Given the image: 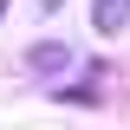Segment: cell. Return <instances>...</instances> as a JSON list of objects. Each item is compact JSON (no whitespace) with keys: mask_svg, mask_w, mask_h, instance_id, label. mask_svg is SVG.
<instances>
[{"mask_svg":"<svg viewBox=\"0 0 130 130\" xmlns=\"http://www.w3.org/2000/svg\"><path fill=\"white\" fill-rule=\"evenodd\" d=\"M26 65H32V72H72V65H78V52H72V46H32Z\"/></svg>","mask_w":130,"mask_h":130,"instance_id":"obj_2","label":"cell"},{"mask_svg":"<svg viewBox=\"0 0 130 130\" xmlns=\"http://www.w3.org/2000/svg\"><path fill=\"white\" fill-rule=\"evenodd\" d=\"M7 7H13V0H0V13H7Z\"/></svg>","mask_w":130,"mask_h":130,"instance_id":"obj_3","label":"cell"},{"mask_svg":"<svg viewBox=\"0 0 130 130\" xmlns=\"http://www.w3.org/2000/svg\"><path fill=\"white\" fill-rule=\"evenodd\" d=\"M46 7H59V0H46Z\"/></svg>","mask_w":130,"mask_h":130,"instance_id":"obj_4","label":"cell"},{"mask_svg":"<svg viewBox=\"0 0 130 130\" xmlns=\"http://www.w3.org/2000/svg\"><path fill=\"white\" fill-rule=\"evenodd\" d=\"M91 26L104 32V39H117V32L130 26V0H91Z\"/></svg>","mask_w":130,"mask_h":130,"instance_id":"obj_1","label":"cell"}]
</instances>
